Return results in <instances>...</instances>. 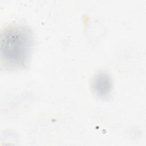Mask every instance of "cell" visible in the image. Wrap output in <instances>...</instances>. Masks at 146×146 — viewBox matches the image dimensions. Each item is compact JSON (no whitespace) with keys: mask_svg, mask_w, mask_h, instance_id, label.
I'll list each match as a JSON object with an SVG mask.
<instances>
[{"mask_svg":"<svg viewBox=\"0 0 146 146\" xmlns=\"http://www.w3.org/2000/svg\"><path fill=\"white\" fill-rule=\"evenodd\" d=\"M34 44L30 29L21 23L10 25L1 34V63L5 70L25 68L30 60Z\"/></svg>","mask_w":146,"mask_h":146,"instance_id":"1","label":"cell"},{"mask_svg":"<svg viewBox=\"0 0 146 146\" xmlns=\"http://www.w3.org/2000/svg\"><path fill=\"white\" fill-rule=\"evenodd\" d=\"M91 88L98 97L101 99L108 98L112 90V82L108 74L99 71L95 74L92 79Z\"/></svg>","mask_w":146,"mask_h":146,"instance_id":"2","label":"cell"}]
</instances>
